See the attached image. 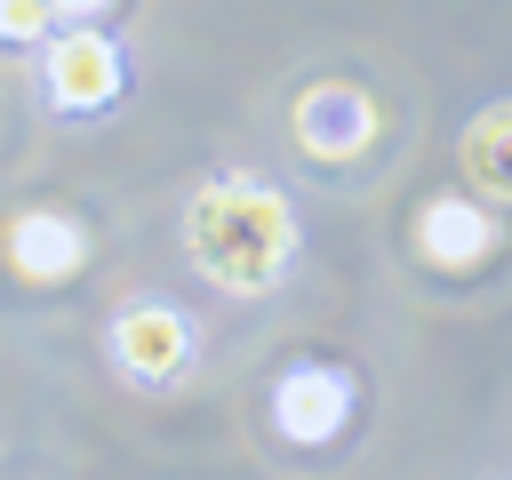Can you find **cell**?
Returning <instances> with one entry per match:
<instances>
[{
	"label": "cell",
	"mask_w": 512,
	"mask_h": 480,
	"mask_svg": "<svg viewBox=\"0 0 512 480\" xmlns=\"http://www.w3.org/2000/svg\"><path fill=\"white\" fill-rule=\"evenodd\" d=\"M184 248H192V264L216 280V288H232V296H256V288H272L280 272H288V256H296V216H288V200L272 192V184H256V176H208L200 192H192V208H184Z\"/></svg>",
	"instance_id": "obj_1"
},
{
	"label": "cell",
	"mask_w": 512,
	"mask_h": 480,
	"mask_svg": "<svg viewBox=\"0 0 512 480\" xmlns=\"http://www.w3.org/2000/svg\"><path fill=\"white\" fill-rule=\"evenodd\" d=\"M288 128H296V144H304L312 160H360V152L376 144L384 112H376V96H368L360 80H312V88L296 96Z\"/></svg>",
	"instance_id": "obj_2"
},
{
	"label": "cell",
	"mask_w": 512,
	"mask_h": 480,
	"mask_svg": "<svg viewBox=\"0 0 512 480\" xmlns=\"http://www.w3.org/2000/svg\"><path fill=\"white\" fill-rule=\"evenodd\" d=\"M112 360H120L136 384H176V368L192 360V328H184V312H168V304H136V312L112 328Z\"/></svg>",
	"instance_id": "obj_3"
},
{
	"label": "cell",
	"mask_w": 512,
	"mask_h": 480,
	"mask_svg": "<svg viewBox=\"0 0 512 480\" xmlns=\"http://www.w3.org/2000/svg\"><path fill=\"white\" fill-rule=\"evenodd\" d=\"M0 256H8L24 280H64V272H80L88 240H80V224H72L64 208H16L8 232H0Z\"/></svg>",
	"instance_id": "obj_4"
},
{
	"label": "cell",
	"mask_w": 512,
	"mask_h": 480,
	"mask_svg": "<svg viewBox=\"0 0 512 480\" xmlns=\"http://www.w3.org/2000/svg\"><path fill=\"white\" fill-rule=\"evenodd\" d=\"M112 88H120V56L104 32H64L48 48V96L64 112H96V104H112Z\"/></svg>",
	"instance_id": "obj_5"
},
{
	"label": "cell",
	"mask_w": 512,
	"mask_h": 480,
	"mask_svg": "<svg viewBox=\"0 0 512 480\" xmlns=\"http://www.w3.org/2000/svg\"><path fill=\"white\" fill-rule=\"evenodd\" d=\"M344 408H352V384L336 376V368H288L280 384H272V424L288 432V440H328L336 424H344Z\"/></svg>",
	"instance_id": "obj_6"
},
{
	"label": "cell",
	"mask_w": 512,
	"mask_h": 480,
	"mask_svg": "<svg viewBox=\"0 0 512 480\" xmlns=\"http://www.w3.org/2000/svg\"><path fill=\"white\" fill-rule=\"evenodd\" d=\"M488 248H496V216H488V208H472V200H424V216H416V256H424V264L464 272V264H480Z\"/></svg>",
	"instance_id": "obj_7"
},
{
	"label": "cell",
	"mask_w": 512,
	"mask_h": 480,
	"mask_svg": "<svg viewBox=\"0 0 512 480\" xmlns=\"http://www.w3.org/2000/svg\"><path fill=\"white\" fill-rule=\"evenodd\" d=\"M464 176L488 192V200H512V104H488L472 128H464Z\"/></svg>",
	"instance_id": "obj_8"
},
{
	"label": "cell",
	"mask_w": 512,
	"mask_h": 480,
	"mask_svg": "<svg viewBox=\"0 0 512 480\" xmlns=\"http://www.w3.org/2000/svg\"><path fill=\"white\" fill-rule=\"evenodd\" d=\"M48 16H56L48 0H0V32H8V40H40Z\"/></svg>",
	"instance_id": "obj_9"
},
{
	"label": "cell",
	"mask_w": 512,
	"mask_h": 480,
	"mask_svg": "<svg viewBox=\"0 0 512 480\" xmlns=\"http://www.w3.org/2000/svg\"><path fill=\"white\" fill-rule=\"evenodd\" d=\"M48 8H64V16H96V8H112V0H48Z\"/></svg>",
	"instance_id": "obj_10"
}]
</instances>
